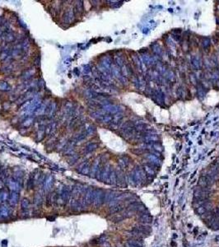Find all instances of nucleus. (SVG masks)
Wrapping results in <instances>:
<instances>
[]
</instances>
